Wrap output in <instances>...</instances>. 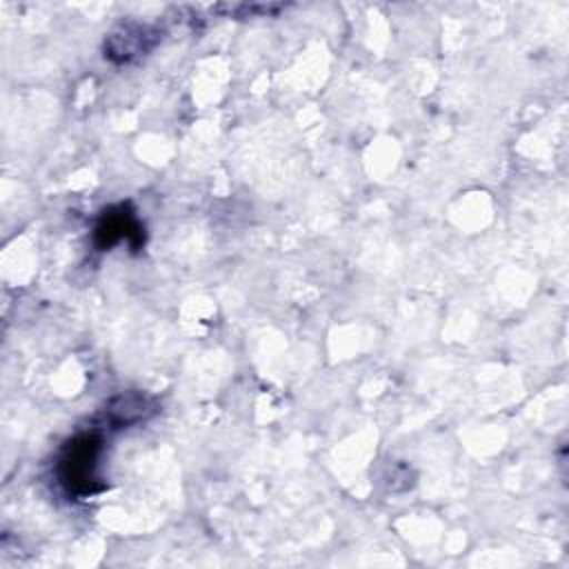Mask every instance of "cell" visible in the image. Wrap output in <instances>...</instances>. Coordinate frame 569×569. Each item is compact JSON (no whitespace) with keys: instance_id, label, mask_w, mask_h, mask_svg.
Wrapping results in <instances>:
<instances>
[{"instance_id":"7a4b0ae2","label":"cell","mask_w":569,"mask_h":569,"mask_svg":"<svg viewBox=\"0 0 569 569\" xmlns=\"http://www.w3.org/2000/svg\"><path fill=\"white\" fill-rule=\"evenodd\" d=\"M160 40V31L149 24H138V22H127L116 27L102 44L104 58L116 62V64H129L151 51L156 42Z\"/></svg>"},{"instance_id":"277c9868","label":"cell","mask_w":569,"mask_h":569,"mask_svg":"<svg viewBox=\"0 0 569 569\" xmlns=\"http://www.w3.org/2000/svg\"><path fill=\"white\" fill-rule=\"evenodd\" d=\"M156 402L138 391H127L107 402L102 409V427L109 429H124L138 422H144L149 416H153Z\"/></svg>"},{"instance_id":"3957f363","label":"cell","mask_w":569,"mask_h":569,"mask_svg":"<svg viewBox=\"0 0 569 569\" xmlns=\"http://www.w3.org/2000/svg\"><path fill=\"white\" fill-rule=\"evenodd\" d=\"M118 240H129L131 247H138L144 242L140 222L136 220L133 211H129V207H124V204L104 211L96 227V244L100 249H109Z\"/></svg>"},{"instance_id":"6da1fadb","label":"cell","mask_w":569,"mask_h":569,"mask_svg":"<svg viewBox=\"0 0 569 569\" xmlns=\"http://www.w3.org/2000/svg\"><path fill=\"white\" fill-rule=\"evenodd\" d=\"M102 451L100 431H84L71 438L58 458V480L69 496L87 498L104 485L98 476V458Z\"/></svg>"}]
</instances>
